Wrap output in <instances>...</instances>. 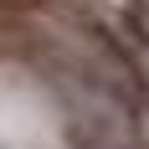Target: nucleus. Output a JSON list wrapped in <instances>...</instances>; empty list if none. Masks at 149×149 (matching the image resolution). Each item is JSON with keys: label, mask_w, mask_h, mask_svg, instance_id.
<instances>
[{"label": "nucleus", "mask_w": 149, "mask_h": 149, "mask_svg": "<svg viewBox=\"0 0 149 149\" xmlns=\"http://www.w3.org/2000/svg\"><path fill=\"white\" fill-rule=\"evenodd\" d=\"M5 5H10V10H41L46 0H5Z\"/></svg>", "instance_id": "1"}]
</instances>
